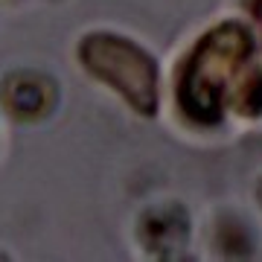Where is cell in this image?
I'll return each mask as SVG.
<instances>
[{
	"label": "cell",
	"mask_w": 262,
	"mask_h": 262,
	"mask_svg": "<svg viewBox=\"0 0 262 262\" xmlns=\"http://www.w3.org/2000/svg\"><path fill=\"white\" fill-rule=\"evenodd\" d=\"M84 70L102 84L114 88L140 114H155L158 108V67L146 50L120 35H88L79 47Z\"/></svg>",
	"instance_id": "7a4b0ae2"
},
{
	"label": "cell",
	"mask_w": 262,
	"mask_h": 262,
	"mask_svg": "<svg viewBox=\"0 0 262 262\" xmlns=\"http://www.w3.org/2000/svg\"><path fill=\"white\" fill-rule=\"evenodd\" d=\"M251 53V35L242 24H222L195 44L178 84L181 111L192 122L215 125L222 120V91Z\"/></svg>",
	"instance_id": "6da1fadb"
},
{
	"label": "cell",
	"mask_w": 262,
	"mask_h": 262,
	"mask_svg": "<svg viewBox=\"0 0 262 262\" xmlns=\"http://www.w3.org/2000/svg\"><path fill=\"white\" fill-rule=\"evenodd\" d=\"M3 99H6V108H9L15 117H20V120L41 117V114L50 108L44 79H35V76H18V79H9L6 91H3Z\"/></svg>",
	"instance_id": "3957f363"
}]
</instances>
